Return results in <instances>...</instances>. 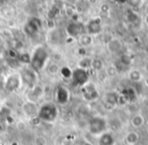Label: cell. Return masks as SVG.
Segmentation results:
<instances>
[{
	"label": "cell",
	"mask_w": 148,
	"mask_h": 145,
	"mask_svg": "<svg viewBox=\"0 0 148 145\" xmlns=\"http://www.w3.org/2000/svg\"><path fill=\"white\" fill-rule=\"evenodd\" d=\"M1 55H2V49H1V47H0V57H1Z\"/></svg>",
	"instance_id": "obj_39"
},
{
	"label": "cell",
	"mask_w": 148,
	"mask_h": 145,
	"mask_svg": "<svg viewBox=\"0 0 148 145\" xmlns=\"http://www.w3.org/2000/svg\"><path fill=\"white\" fill-rule=\"evenodd\" d=\"M121 63L125 66L130 65V64H131V58H130L128 55H123L121 57Z\"/></svg>",
	"instance_id": "obj_29"
},
{
	"label": "cell",
	"mask_w": 148,
	"mask_h": 145,
	"mask_svg": "<svg viewBox=\"0 0 148 145\" xmlns=\"http://www.w3.org/2000/svg\"><path fill=\"white\" fill-rule=\"evenodd\" d=\"M25 123H23V122H18L17 123V128L19 129V130H23L25 129Z\"/></svg>",
	"instance_id": "obj_33"
},
{
	"label": "cell",
	"mask_w": 148,
	"mask_h": 145,
	"mask_svg": "<svg viewBox=\"0 0 148 145\" xmlns=\"http://www.w3.org/2000/svg\"><path fill=\"white\" fill-rule=\"evenodd\" d=\"M4 130H5V126L3 125V123L0 121V134L4 132Z\"/></svg>",
	"instance_id": "obj_34"
},
{
	"label": "cell",
	"mask_w": 148,
	"mask_h": 145,
	"mask_svg": "<svg viewBox=\"0 0 148 145\" xmlns=\"http://www.w3.org/2000/svg\"><path fill=\"white\" fill-rule=\"evenodd\" d=\"M145 84H146V86H147V87H148V78L145 80Z\"/></svg>",
	"instance_id": "obj_38"
},
{
	"label": "cell",
	"mask_w": 148,
	"mask_h": 145,
	"mask_svg": "<svg viewBox=\"0 0 148 145\" xmlns=\"http://www.w3.org/2000/svg\"><path fill=\"white\" fill-rule=\"evenodd\" d=\"M128 2L134 7H138L142 3V0H128Z\"/></svg>",
	"instance_id": "obj_32"
},
{
	"label": "cell",
	"mask_w": 148,
	"mask_h": 145,
	"mask_svg": "<svg viewBox=\"0 0 148 145\" xmlns=\"http://www.w3.org/2000/svg\"><path fill=\"white\" fill-rule=\"evenodd\" d=\"M41 120H40L39 118L37 117H34V118L29 119V124L32 125V126H39L40 124H41Z\"/></svg>",
	"instance_id": "obj_31"
},
{
	"label": "cell",
	"mask_w": 148,
	"mask_h": 145,
	"mask_svg": "<svg viewBox=\"0 0 148 145\" xmlns=\"http://www.w3.org/2000/svg\"><path fill=\"white\" fill-rule=\"evenodd\" d=\"M2 145H3V144H2Z\"/></svg>",
	"instance_id": "obj_41"
},
{
	"label": "cell",
	"mask_w": 148,
	"mask_h": 145,
	"mask_svg": "<svg viewBox=\"0 0 148 145\" xmlns=\"http://www.w3.org/2000/svg\"><path fill=\"white\" fill-rule=\"evenodd\" d=\"M120 94L116 91H109L103 96V106L110 107V110H113L118 106Z\"/></svg>",
	"instance_id": "obj_12"
},
{
	"label": "cell",
	"mask_w": 148,
	"mask_h": 145,
	"mask_svg": "<svg viewBox=\"0 0 148 145\" xmlns=\"http://www.w3.org/2000/svg\"><path fill=\"white\" fill-rule=\"evenodd\" d=\"M81 88V96H82L83 100L86 102H95L99 98L101 94L99 92L97 85L92 82L88 81L86 84L82 86Z\"/></svg>",
	"instance_id": "obj_4"
},
{
	"label": "cell",
	"mask_w": 148,
	"mask_h": 145,
	"mask_svg": "<svg viewBox=\"0 0 148 145\" xmlns=\"http://www.w3.org/2000/svg\"><path fill=\"white\" fill-rule=\"evenodd\" d=\"M72 83L75 86L82 87L84 84H86L89 81V73L88 70L82 69V68L76 67L75 69L72 70L71 76Z\"/></svg>",
	"instance_id": "obj_5"
},
{
	"label": "cell",
	"mask_w": 148,
	"mask_h": 145,
	"mask_svg": "<svg viewBox=\"0 0 148 145\" xmlns=\"http://www.w3.org/2000/svg\"><path fill=\"white\" fill-rule=\"evenodd\" d=\"M101 19L99 17H93L89 19L88 23L85 25V32L89 36H97L101 32Z\"/></svg>",
	"instance_id": "obj_10"
},
{
	"label": "cell",
	"mask_w": 148,
	"mask_h": 145,
	"mask_svg": "<svg viewBox=\"0 0 148 145\" xmlns=\"http://www.w3.org/2000/svg\"><path fill=\"white\" fill-rule=\"evenodd\" d=\"M19 75L21 78V82L29 88L34 87L37 84V72L34 71L32 68H23Z\"/></svg>",
	"instance_id": "obj_8"
},
{
	"label": "cell",
	"mask_w": 148,
	"mask_h": 145,
	"mask_svg": "<svg viewBox=\"0 0 148 145\" xmlns=\"http://www.w3.org/2000/svg\"><path fill=\"white\" fill-rule=\"evenodd\" d=\"M48 60H49V52L47 51V49L43 46H38L31 55L29 65L34 71L40 72L45 68Z\"/></svg>",
	"instance_id": "obj_2"
},
{
	"label": "cell",
	"mask_w": 148,
	"mask_h": 145,
	"mask_svg": "<svg viewBox=\"0 0 148 145\" xmlns=\"http://www.w3.org/2000/svg\"><path fill=\"white\" fill-rule=\"evenodd\" d=\"M59 73L63 78L69 79V78H71V76H72V70L70 69L69 67H67V66H63V67L60 68Z\"/></svg>",
	"instance_id": "obj_23"
},
{
	"label": "cell",
	"mask_w": 148,
	"mask_h": 145,
	"mask_svg": "<svg viewBox=\"0 0 148 145\" xmlns=\"http://www.w3.org/2000/svg\"><path fill=\"white\" fill-rule=\"evenodd\" d=\"M42 27V21L37 17H33V19H29L25 23V27H23V32L27 37L34 38L39 34L40 30Z\"/></svg>",
	"instance_id": "obj_7"
},
{
	"label": "cell",
	"mask_w": 148,
	"mask_h": 145,
	"mask_svg": "<svg viewBox=\"0 0 148 145\" xmlns=\"http://www.w3.org/2000/svg\"><path fill=\"white\" fill-rule=\"evenodd\" d=\"M90 66H91V59H89V58H83L80 61V63H79L78 67L87 70L88 68H90Z\"/></svg>",
	"instance_id": "obj_26"
},
{
	"label": "cell",
	"mask_w": 148,
	"mask_h": 145,
	"mask_svg": "<svg viewBox=\"0 0 148 145\" xmlns=\"http://www.w3.org/2000/svg\"><path fill=\"white\" fill-rule=\"evenodd\" d=\"M38 111H39V107H38V104H36V102L27 100V102L23 104V112L29 119L37 117Z\"/></svg>",
	"instance_id": "obj_14"
},
{
	"label": "cell",
	"mask_w": 148,
	"mask_h": 145,
	"mask_svg": "<svg viewBox=\"0 0 148 145\" xmlns=\"http://www.w3.org/2000/svg\"><path fill=\"white\" fill-rule=\"evenodd\" d=\"M21 83L23 82H21V78L19 73H12L7 76L4 83V88L8 92H14L19 89V87L21 86Z\"/></svg>",
	"instance_id": "obj_9"
},
{
	"label": "cell",
	"mask_w": 148,
	"mask_h": 145,
	"mask_svg": "<svg viewBox=\"0 0 148 145\" xmlns=\"http://www.w3.org/2000/svg\"><path fill=\"white\" fill-rule=\"evenodd\" d=\"M66 32L71 39H79L85 33V25L79 21H70L66 27Z\"/></svg>",
	"instance_id": "obj_6"
},
{
	"label": "cell",
	"mask_w": 148,
	"mask_h": 145,
	"mask_svg": "<svg viewBox=\"0 0 148 145\" xmlns=\"http://www.w3.org/2000/svg\"><path fill=\"white\" fill-rule=\"evenodd\" d=\"M59 116V108L57 104L53 102H46L39 107L38 111V118L42 123L51 124L58 119Z\"/></svg>",
	"instance_id": "obj_1"
},
{
	"label": "cell",
	"mask_w": 148,
	"mask_h": 145,
	"mask_svg": "<svg viewBox=\"0 0 148 145\" xmlns=\"http://www.w3.org/2000/svg\"><path fill=\"white\" fill-rule=\"evenodd\" d=\"M79 42H80V45L82 46V47H87V46L92 44V36L84 34V35H82L79 38Z\"/></svg>",
	"instance_id": "obj_21"
},
{
	"label": "cell",
	"mask_w": 148,
	"mask_h": 145,
	"mask_svg": "<svg viewBox=\"0 0 148 145\" xmlns=\"http://www.w3.org/2000/svg\"><path fill=\"white\" fill-rule=\"evenodd\" d=\"M130 124L134 129H139L145 124V118L141 113H136V114L132 115L131 119H130Z\"/></svg>",
	"instance_id": "obj_16"
},
{
	"label": "cell",
	"mask_w": 148,
	"mask_h": 145,
	"mask_svg": "<svg viewBox=\"0 0 148 145\" xmlns=\"http://www.w3.org/2000/svg\"><path fill=\"white\" fill-rule=\"evenodd\" d=\"M87 131L92 136L99 137L103 133L110 131L109 122L103 116H93L87 122Z\"/></svg>",
	"instance_id": "obj_3"
},
{
	"label": "cell",
	"mask_w": 148,
	"mask_h": 145,
	"mask_svg": "<svg viewBox=\"0 0 148 145\" xmlns=\"http://www.w3.org/2000/svg\"><path fill=\"white\" fill-rule=\"evenodd\" d=\"M34 142L35 145H47V139L44 136H36Z\"/></svg>",
	"instance_id": "obj_28"
},
{
	"label": "cell",
	"mask_w": 148,
	"mask_h": 145,
	"mask_svg": "<svg viewBox=\"0 0 148 145\" xmlns=\"http://www.w3.org/2000/svg\"><path fill=\"white\" fill-rule=\"evenodd\" d=\"M55 100L58 104L60 106H65L70 100V91L66 86H58L55 91Z\"/></svg>",
	"instance_id": "obj_11"
},
{
	"label": "cell",
	"mask_w": 148,
	"mask_h": 145,
	"mask_svg": "<svg viewBox=\"0 0 148 145\" xmlns=\"http://www.w3.org/2000/svg\"><path fill=\"white\" fill-rule=\"evenodd\" d=\"M140 139V136L136 131H129L124 137V140L128 145H136Z\"/></svg>",
	"instance_id": "obj_19"
},
{
	"label": "cell",
	"mask_w": 148,
	"mask_h": 145,
	"mask_svg": "<svg viewBox=\"0 0 148 145\" xmlns=\"http://www.w3.org/2000/svg\"><path fill=\"white\" fill-rule=\"evenodd\" d=\"M121 96L125 98V100L127 102H135L138 98V94L135 91L133 87H127L123 90V92L121 93Z\"/></svg>",
	"instance_id": "obj_17"
},
{
	"label": "cell",
	"mask_w": 148,
	"mask_h": 145,
	"mask_svg": "<svg viewBox=\"0 0 148 145\" xmlns=\"http://www.w3.org/2000/svg\"><path fill=\"white\" fill-rule=\"evenodd\" d=\"M144 21H145L146 25H148V13H147V14H146V16L144 17Z\"/></svg>",
	"instance_id": "obj_36"
},
{
	"label": "cell",
	"mask_w": 148,
	"mask_h": 145,
	"mask_svg": "<svg viewBox=\"0 0 148 145\" xmlns=\"http://www.w3.org/2000/svg\"><path fill=\"white\" fill-rule=\"evenodd\" d=\"M128 77H129V79L131 80V81L135 82V83H139L142 80V78H143V76H142L141 71H139V70H137V69H133L129 72Z\"/></svg>",
	"instance_id": "obj_20"
},
{
	"label": "cell",
	"mask_w": 148,
	"mask_h": 145,
	"mask_svg": "<svg viewBox=\"0 0 148 145\" xmlns=\"http://www.w3.org/2000/svg\"><path fill=\"white\" fill-rule=\"evenodd\" d=\"M118 3H120V4H123V3H126L128 2V0H116Z\"/></svg>",
	"instance_id": "obj_35"
},
{
	"label": "cell",
	"mask_w": 148,
	"mask_h": 145,
	"mask_svg": "<svg viewBox=\"0 0 148 145\" xmlns=\"http://www.w3.org/2000/svg\"><path fill=\"white\" fill-rule=\"evenodd\" d=\"M8 118H10V110L7 108L0 109V121H6Z\"/></svg>",
	"instance_id": "obj_25"
},
{
	"label": "cell",
	"mask_w": 148,
	"mask_h": 145,
	"mask_svg": "<svg viewBox=\"0 0 148 145\" xmlns=\"http://www.w3.org/2000/svg\"><path fill=\"white\" fill-rule=\"evenodd\" d=\"M60 68L61 67H59L58 64L51 63L49 66H48V71H49V73H51V74H57V73H59Z\"/></svg>",
	"instance_id": "obj_27"
},
{
	"label": "cell",
	"mask_w": 148,
	"mask_h": 145,
	"mask_svg": "<svg viewBox=\"0 0 148 145\" xmlns=\"http://www.w3.org/2000/svg\"><path fill=\"white\" fill-rule=\"evenodd\" d=\"M7 145H18V144H17V142H15V141H12V142L8 143Z\"/></svg>",
	"instance_id": "obj_37"
},
{
	"label": "cell",
	"mask_w": 148,
	"mask_h": 145,
	"mask_svg": "<svg viewBox=\"0 0 148 145\" xmlns=\"http://www.w3.org/2000/svg\"><path fill=\"white\" fill-rule=\"evenodd\" d=\"M127 19L130 23H136V21L138 19V15L136 14L135 12H130V13H128Z\"/></svg>",
	"instance_id": "obj_30"
},
{
	"label": "cell",
	"mask_w": 148,
	"mask_h": 145,
	"mask_svg": "<svg viewBox=\"0 0 148 145\" xmlns=\"http://www.w3.org/2000/svg\"><path fill=\"white\" fill-rule=\"evenodd\" d=\"M17 60H18L19 63L29 64V62H31V55L27 54V53L18 54V56H17Z\"/></svg>",
	"instance_id": "obj_24"
},
{
	"label": "cell",
	"mask_w": 148,
	"mask_h": 145,
	"mask_svg": "<svg viewBox=\"0 0 148 145\" xmlns=\"http://www.w3.org/2000/svg\"><path fill=\"white\" fill-rule=\"evenodd\" d=\"M0 145H2V143H1V141H0Z\"/></svg>",
	"instance_id": "obj_40"
},
{
	"label": "cell",
	"mask_w": 148,
	"mask_h": 145,
	"mask_svg": "<svg viewBox=\"0 0 148 145\" xmlns=\"http://www.w3.org/2000/svg\"><path fill=\"white\" fill-rule=\"evenodd\" d=\"M107 47H108V50H109L111 53H118V52L121 51L123 45H122V42L120 41L119 39H115V38H114V39L110 40V41L108 42Z\"/></svg>",
	"instance_id": "obj_18"
},
{
	"label": "cell",
	"mask_w": 148,
	"mask_h": 145,
	"mask_svg": "<svg viewBox=\"0 0 148 145\" xmlns=\"http://www.w3.org/2000/svg\"><path fill=\"white\" fill-rule=\"evenodd\" d=\"M44 93H45L44 88L42 87L41 85L36 84L34 87L31 88V90H29V93H27V100L37 104V102L44 96Z\"/></svg>",
	"instance_id": "obj_13"
},
{
	"label": "cell",
	"mask_w": 148,
	"mask_h": 145,
	"mask_svg": "<svg viewBox=\"0 0 148 145\" xmlns=\"http://www.w3.org/2000/svg\"><path fill=\"white\" fill-rule=\"evenodd\" d=\"M103 67V63L101 59H91V66L90 68H92L95 71H101Z\"/></svg>",
	"instance_id": "obj_22"
},
{
	"label": "cell",
	"mask_w": 148,
	"mask_h": 145,
	"mask_svg": "<svg viewBox=\"0 0 148 145\" xmlns=\"http://www.w3.org/2000/svg\"><path fill=\"white\" fill-rule=\"evenodd\" d=\"M97 145H116V139L111 131L103 133L97 137Z\"/></svg>",
	"instance_id": "obj_15"
}]
</instances>
